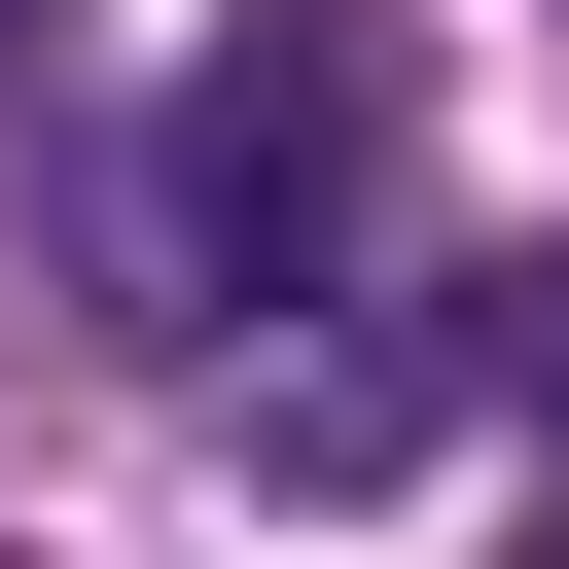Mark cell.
<instances>
[{
    "mask_svg": "<svg viewBox=\"0 0 569 569\" xmlns=\"http://www.w3.org/2000/svg\"><path fill=\"white\" fill-rule=\"evenodd\" d=\"M356 178H391V0H249L213 107L142 142V249L178 284H284V249H356Z\"/></svg>",
    "mask_w": 569,
    "mask_h": 569,
    "instance_id": "1",
    "label": "cell"
},
{
    "mask_svg": "<svg viewBox=\"0 0 569 569\" xmlns=\"http://www.w3.org/2000/svg\"><path fill=\"white\" fill-rule=\"evenodd\" d=\"M533 569H569V533H533Z\"/></svg>",
    "mask_w": 569,
    "mask_h": 569,
    "instance_id": "2",
    "label": "cell"
}]
</instances>
